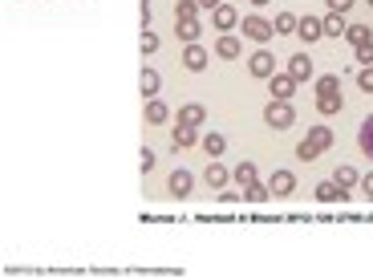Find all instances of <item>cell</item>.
<instances>
[{
    "mask_svg": "<svg viewBox=\"0 0 373 280\" xmlns=\"http://www.w3.org/2000/svg\"><path fill=\"white\" fill-rule=\"evenodd\" d=\"M150 17H154L150 13V0H142V29H150Z\"/></svg>",
    "mask_w": 373,
    "mask_h": 280,
    "instance_id": "74e56055",
    "label": "cell"
},
{
    "mask_svg": "<svg viewBox=\"0 0 373 280\" xmlns=\"http://www.w3.org/2000/svg\"><path fill=\"white\" fill-rule=\"evenodd\" d=\"M199 147H203V154H207V159H219V154L227 150V138H224L219 130H203V138H199Z\"/></svg>",
    "mask_w": 373,
    "mask_h": 280,
    "instance_id": "2e32d148",
    "label": "cell"
},
{
    "mask_svg": "<svg viewBox=\"0 0 373 280\" xmlns=\"http://www.w3.org/2000/svg\"><path fill=\"white\" fill-rule=\"evenodd\" d=\"M288 73L296 78V85L300 82H317V69H312V57H308V53H292L288 57Z\"/></svg>",
    "mask_w": 373,
    "mask_h": 280,
    "instance_id": "8992f818",
    "label": "cell"
},
{
    "mask_svg": "<svg viewBox=\"0 0 373 280\" xmlns=\"http://www.w3.org/2000/svg\"><path fill=\"white\" fill-rule=\"evenodd\" d=\"M312 85H317V98H324V94H341V78L337 73H321Z\"/></svg>",
    "mask_w": 373,
    "mask_h": 280,
    "instance_id": "cb8c5ba5",
    "label": "cell"
},
{
    "mask_svg": "<svg viewBox=\"0 0 373 280\" xmlns=\"http://www.w3.org/2000/svg\"><path fill=\"white\" fill-rule=\"evenodd\" d=\"M296 37L305 41V45H317L324 37V25H321V17H300V25H296Z\"/></svg>",
    "mask_w": 373,
    "mask_h": 280,
    "instance_id": "9c48e42d",
    "label": "cell"
},
{
    "mask_svg": "<svg viewBox=\"0 0 373 280\" xmlns=\"http://www.w3.org/2000/svg\"><path fill=\"white\" fill-rule=\"evenodd\" d=\"M203 183H207L211 191H224L227 183H231V171H227L224 163H215V159H211L207 171H203Z\"/></svg>",
    "mask_w": 373,
    "mask_h": 280,
    "instance_id": "8fae6325",
    "label": "cell"
},
{
    "mask_svg": "<svg viewBox=\"0 0 373 280\" xmlns=\"http://www.w3.org/2000/svg\"><path fill=\"white\" fill-rule=\"evenodd\" d=\"M243 199L247 203H264V199H272V191H268V183H252V187H243Z\"/></svg>",
    "mask_w": 373,
    "mask_h": 280,
    "instance_id": "83f0119b",
    "label": "cell"
},
{
    "mask_svg": "<svg viewBox=\"0 0 373 280\" xmlns=\"http://www.w3.org/2000/svg\"><path fill=\"white\" fill-rule=\"evenodd\" d=\"M268 191H272V195H292V191H296V175H292V171H272Z\"/></svg>",
    "mask_w": 373,
    "mask_h": 280,
    "instance_id": "5bb4252c",
    "label": "cell"
},
{
    "mask_svg": "<svg viewBox=\"0 0 373 280\" xmlns=\"http://www.w3.org/2000/svg\"><path fill=\"white\" fill-rule=\"evenodd\" d=\"M138 85H142V98H159V85H162L159 69L142 66V78H138Z\"/></svg>",
    "mask_w": 373,
    "mask_h": 280,
    "instance_id": "d6986e66",
    "label": "cell"
},
{
    "mask_svg": "<svg viewBox=\"0 0 373 280\" xmlns=\"http://www.w3.org/2000/svg\"><path fill=\"white\" fill-rule=\"evenodd\" d=\"M357 90H361V94H373V66L357 69Z\"/></svg>",
    "mask_w": 373,
    "mask_h": 280,
    "instance_id": "1f68e13d",
    "label": "cell"
},
{
    "mask_svg": "<svg viewBox=\"0 0 373 280\" xmlns=\"http://www.w3.org/2000/svg\"><path fill=\"white\" fill-rule=\"evenodd\" d=\"M199 138H203V134L195 130V126H183V122H178L175 130H171V147L175 150H191V147H199Z\"/></svg>",
    "mask_w": 373,
    "mask_h": 280,
    "instance_id": "30bf717a",
    "label": "cell"
},
{
    "mask_svg": "<svg viewBox=\"0 0 373 280\" xmlns=\"http://www.w3.org/2000/svg\"><path fill=\"white\" fill-rule=\"evenodd\" d=\"M272 25H276V37H280V33H292V37H296V25H300V17H292V13H276Z\"/></svg>",
    "mask_w": 373,
    "mask_h": 280,
    "instance_id": "f1b7e54d",
    "label": "cell"
},
{
    "mask_svg": "<svg viewBox=\"0 0 373 280\" xmlns=\"http://www.w3.org/2000/svg\"><path fill=\"white\" fill-rule=\"evenodd\" d=\"M231 179L240 183V191L243 187H252V183H256V163H240L236 171H231Z\"/></svg>",
    "mask_w": 373,
    "mask_h": 280,
    "instance_id": "484cf974",
    "label": "cell"
},
{
    "mask_svg": "<svg viewBox=\"0 0 373 280\" xmlns=\"http://www.w3.org/2000/svg\"><path fill=\"white\" fill-rule=\"evenodd\" d=\"M365 4H369V8H373V0H365Z\"/></svg>",
    "mask_w": 373,
    "mask_h": 280,
    "instance_id": "60d3db41",
    "label": "cell"
},
{
    "mask_svg": "<svg viewBox=\"0 0 373 280\" xmlns=\"http://www.w3.org/2000/svg\"><path fill=\"white\" fill-rule=\"evenodd\" d=\"M183 69H191V73H203V69H207V49H203L199 41L183 49Z\"/></svg>",
    "mask_w": 373,
    "mask_h": 280,
    "instance_id": "7c38bea8",
    "label": "cell"
},
{
    "mask_svg": "<svg viewBox=\"0 0 373 280\" xmlns=\"http://www.w3.org/2000/svg\"><path fill=\"white\" fill-rule=\"evenodd\" d=\"M321 154H324V150H317L308 138H300V142H296V159H300V163H317Z\"/></svg>",
    "mask_w": 373,
    "mask_h": 280,
    "instance_id": "f546056e",
    "label": "cell"
},
{
    "mask_svg": "<svg viewBox=\"0 0 373 280\" xmlns=\"http://www.w3.org/2000/svg\"><path fill=\"white\" fill-rule=\"evenodd\" d=\"M333 183H337L341 191H353L357 183H361V175H357V166H349V163H341L337 171H333Z\"/></svg>",
    "mask_w": 373,
    "mask_h": 280,
    "instance_id": "e0dca14e",
    "label": "cell"
},
{
    "mask_svg": "<svg viewBox=\"0 0 373 280\" xmlns=\"http://www.w3.org/2000/svg\"><path fill=\"white\" fill-rule=\"evenodd\" d=\"M146 122H150V126H166V122H171V106L162 98H146Z\"/></svg>",
    "mask_w": 373,
    "mask_h": 280,
    "instance_id": "4fadbf2b",
    "label": "cell"
},
{
    "mask_svg": "<svg viewBox=\"0 0 373 280\" xmlns=\"http://www.w3.org/2000/svg\"><path fill=\"white\" fill-rule=\"evenodd\" d=\"M247 73H252L256 82H268V78L276 73V57L268 49H256L252 57H247Z\"/></svg>",
    "mask_w": 373,
    "mask_h": 280,
    "instance_id": "3957f363",
    "label": "cell"
},
{
    "mask_svg": "<svg viewBox=\"0 0 373 280\" xmlns=\"http://www.w3.org/2000/svg\"><path fill=\"white\" fill-rule=\"evenodd\" d=\"M166 191L175 199H187L195 191V175L187 171V166H178V171H171V179H166Z\"/></svg>",
    "mask_w": 373,
    "mask_h": 280,
    "instance_id": "5b68a950",
    "label": "cell"
},
{
    "mask_svg": "<svg viewBox=\"0 0 373 280\" xmlns=\"http://www.w3.org/2000/svg\"><path fill=\"white\" fill-rule=\"evenodd\" d=\"M264 122H268V130H288L292 122H296V110H292V102L272 98L268 106H264Z\"/></svg>",
    "mask_w": 373,
    "mask_h": 280,
    "instance_id": "6da1fadb",
    "label": "cell"
},
{
    "mask_svg": "<svg viewBox=\"0 0 373 280\" xmlns=\"http://www.w3.org/2000/svg\"><path fill=\"white\" fill-rule=\"evenodd\" d=\"M211 25H215V33H231V29H240V13H236V4H219V8H211Z\"/></svg>",
    "mask_w": 373,
    "mask_h": 280,
    "instance_id": "277c9868",
    "label": "cell"
},
{
    "mask_svg": "<svg viewBox=\"0 0 373 280\" xmlns=\"http://www.w3.org/2000/svg\"><path fill=\"white\" fill-rule=\"evenodd\" d=\"M357 150L373 163V114L365 118V122H361V130H357Z\"/></svg>",
    "mask_w": 373,
    "mask_h": 280,
    "instance_id": "ac0fdd59",
    "label": "cell"
},
{
    "mask_svg": "<svg viewBox=\"0 0 373 280\" xmlns=\"http://www.w3.org/2000/svg\"><path fill=\"white\" fill-rule=\"evenodd\" d=\"M268 90H272V98L288 102L292 94H296V78H292L288 69H284V73H272V78H268Z\"/></svg>",
    "mask_w": 373,
    "mask_h": 280,
    "instance_id": "ba28073f",
    "label": "cell"
},
{
    "mask_svg": "<svg viewBox=\"0 0 373 280\" xmlns=\"http://www.w3.org/2000/svg\"><path fill=\"white\" fill-rule=\"evenodd\" d=\"M150 53H159V37L150 29H142V57H150Z\"/></svg>",
    "mask_w": 373,
    "mask_h": 280,
    "instance_id": "836d02e7",
    "label": "cell"
},
{
    "mask_svg": "<svg viewBox=\"0 0 373 280\" xmlns=\"http://www.w3.org/2000/svg\"><path fill=\"white\" fill-rule=\"evenodd\" d=\"M357 187H361V195H365V199H373V171H369V175H361Z\"/></svg>",
    "mask_w": 373,
    "mask_h": 280,
    "instance_id": "8d00e7d4",
    "label": "cell"
},
{
    "mask_svg": "<svg viewBox=\"0 0 373 280\" xmlns=\"http://www.w3.org/2000/svg\"><path fill=\"white\" fill-rule=\"evenodd\" d=\"M154 163H159V154H154L150 147H142V163H138V166H142V175H150V171H154Z\"/></svg>",
    "mask_w": 373,
    "mask_h": 280,
    "instance_id": "e575fe53",
    "label": "cell"
},
{
    "mask_svg": "<svg viewBox=\"0 0 373 280\" xmlns=\"http://www.w3.org/2000/svg\"><path fill=\"white\" fill-rule=\"evenodd\" d=\"M224 0H199V8H219Z\"/></svg>",
    "mask_w": 373,
    "mask_h": 280,
    "instance_id": "f35d334b",
    "label": "cell"
},
{
    "mask_svg": "<svg viewBox=\"0 0 373 280\" xmlns=\"http://www.w3.org/2000/svg\"><path fill=\"white\" fill-rule=\"evenodd\" d=\"M199 17V0H178L175 4V20H195Z\"/></svg>",
    "mask_w": 373,
    "mask_h": 280,
    "instance_id": "4dcf8cb0",
    "label": "cell"
},
{
    "mask_svg": "<svg viewBox=\"0 0 373 280\" xmlns=\"http://www.w3.org/2000/svg\"><path fill=\"white\" fill-rule=\"evenodd\" d=\"M345 41H349V45H365V41H373V29L369 25H349V29H345Z\"/></svg>",
    "mask_w": 373,
    "mask_h": 280,
    "instance_id": "603a6c76",
    "label": "cell"
},
{
    "mask_svg": "<svg viewBox=\"0 0 373 280\" xmlns=\"http://www.w3.org/2000/svg\"><path fill=\"white\" fill-rule=\"evenodd\" d=\"M308 142H312L317 150H329V147H333V130H329L324 122H317V126L308 130Z\"/></svg>",
    "mask_w": 373,
    "mask_h": 280,
    "instance_id": "44dd1931",
    "label": "cell"
},
{
    "mask_svg": "<svg viewBox=\"0 0 373 280\" xmlns=\"http://www.w3.org/2000/svg\"><path fill=\"white\" fill-rule=\"evenodd\" d=\"M240 53H243V45H240V37L236 33H219L215 37V57H224V61H240Z\"/></svg>",
    "mask_w": 373,
    "mask_h": 280,
    "instance_id": "52a82bcc",
    "label": "cell"
},
{
    "mask_svg": "<svg viewBox=\"0 0 373 280\" xmlns=\"http://www.w3.org/2000/svg\"><path fill=\"white\" fill-rule=\"evenodd\" d=\"M317 110H321L324 118H333V114L345 110V98H341V94H324V98H317Z\"/></svg>",
    "mask_w": 373,
    "mask_h": 280,
    "instance_id": "7402d4cb",
    "label": "cell"
},
{
    "mask_svg": "<svg viewBox=\"0 0 373 280\" xmlns=\"http://www.w3.org/2000/svg\"><path fill=\"white\" fill-rule=\"evenodd\" d=\"M178 122H183V126H195V130H203V122H207V110H203L199 102H187V106L178 110Z\"/></svg>",
    "mask_w": 373,
    "mask_h": 280,
    "instance_id": "9a60e30c",
    "label": "cell"
},
{
    "mask_svg": "<svg viewBox=\"0 0 373 280\" xmlns=\"http://www.w3.org/2000/svg\"><path fill=\"white\" fill-rule=\"evenodd\" d=\"M199 37H203V25H199V17H195V20H178V41H183V45H195Z\"/></svg>",
    "mask_w": 373,
    "mask_h": 280,
    "instance_id": "ffe728a7",
    "label": "cell"
},
{
    "mask_svg": "<svg viewBox=\"0 0 373 280\" xmlns=\"http://www.w3.org/2000/svg\"><path fill=\"white\" fill-rule=\"evenodd\" d=\"M240 33L247 37V41H256V45H268V41L276 37V25L252 13V17H240Z\"/></svg>",
    "mask_w": 373,
    "mask_h": 280,
    "instance_id": "7a4b0ae2",
    "label": "cell"
},
{
    "mask_svg": "<svg viewBox=\"0 0 373 280\" xmlns=\"http://www.w3.org/2000/svg\"><path fill=\"white\" fill-rule=\"evenodd\" d=\"M252 4H256V8H264V4H272V0H252Z\"/></svg>",
    "mask_w": 373,
    "mask_h": 280,
    "instance_id": "ab89813d",
    "label": "cell"
},
{
    "mask_svg": "<svg viewBox=\"0 0 373 280\" xmlns=\"http://www.w3.org/2000/svg\"><path fill=\"white\" fill-rule=\"evenodd\" d=\"M349 8H353V0H329V13H341V17H345Z\"/></svg>",
    "mask_w": 373,
    "mask_h": 280,
    "instance_id": "d590c367",
    "label": "cell"
},
{
    "mask_svg": "<svg viewBox=\"0 0 373 280\" xmlns=\"http://www.w3.org/2000/svg\"><path fill=\"white\" fill-rule=\"evenodd\" d=\"M345 195H349V191H341V187H337L333 179L317 187V199H321V203H337V199H345Z\"/></svg>",
    "mask_w": 373,
    "mask_h": 280,
    "instance_id": "4316f807",
    "label": "cell"
},
{
    "mask_svg": "<svg viewBox=\"0 0 373 280\" xmlns=\"http://www.w3.org/2000/svg\"><path fill=\"white\" fill-rule=\"evenodd\" d=\"M321 25H324V37H345V17L341 13H329V17H321Z\"/></svg>",
    "mask_w": 373,
    "mask_h": 280,
    "instance_id": "d4e9b609",
    "label": "cell"
},
{
    "mask_svg": "<svg viewBox=\"0 0 373 280\" xmlns=\"http://www.w3.org/2000/svg\"><path fill=\"white\" fill-rule=\"evenodd\" d=\"M353 57H357V66H373V41L357 45V49H353Z\"/></svg>",
    "mask_w": 373,
    "mask_h": 280,
    "instance_id": "d6a6232c",
    "label": "cell"
}]
</instances>
